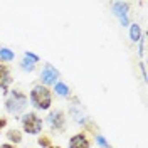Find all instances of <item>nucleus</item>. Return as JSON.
<instances>
[{
	"mask_svg": "<svg viewBox=\"0 0 148 148\" xmlns=\"http://www.w3.org/2000/svg\"><path fill=\"white\" fill-rule=\"evenodd\" d=\"M29 101L30 104L39 111H47L51 106H52V91L47 88V86H42V84H36L30 92H29Z\"/></svg>",
	"mask_w": 148,
	"mask_h": 148,
	"instance_id": "obj_1",
	"label": "nucleus"
},
{
	"mask_svg": "<svg viewBox=\"0 0 148 148\" xmlns=\"http://www.w3.org/2000/svg\"><path fill=\"white\" fill-rule=\"evenodd\" d=\"M27 101H29V98L24 91L12 89V91H9L7 99H5V110L10 114H20L27 108Z\"/></svg>",
	"mask_w": 148,
	"mask_h": 148,
	"instance_id": "obj_2",
	"label": "nucleus"
},
{
	"mask_svg": "<svg viewBox=\"0 0 148 148\" xmlns=\"http://www.w3.org/2000/svg\"><path fill=\"white\" fill-rule=\"evenodd\" d=\"M20 125H22V130L29 133V135H40L42 133V128H44V121L42 118L37 114V113H25L22 118H20Z\"/></svg>",
	"mask_w": 148,
	"mask_h": 148,
	"instance_id": "obj_3",
	"label": "nucleus"
},
{
	"mask_svg": "<svg viewBox=\"0 0 148 148\" xmlns=\"http://www.w3.org/2000/svg\"><path fill=\"white\" fill-rule=\"evenodd\" d=\"M46 120H47V125L51 126L52 131H56V133H64L66 131V123H67V120H66L64 111H61V110L49 111Z\"/></svg>",
	"mask_w": 148,
	"mask_h": 148,
	"instance_id": "obj_4",
	"label": "nucleus"
},
{
	"mask_svg": "<svg viewBox=\"0 0 148 148\" xmlns=\"http://www.w3.org/2000/svg\"><path fill=\"white\" fill-rule=\"evenodd\" d=\"M59 77H61V74L59 71L56 69L52 64H46L44 66V69H42V73H40V84L42 86H54L57 81H59Z\"/></svg>",
	"mask_w": 148,
	"mask_h": 148,
	"instance_id": "obj_5",
	"label": "nucleus"
},
{
	"mask_svg": "<svg viewBox=\"0 0 148 148\" xmlns=\"http://www.w3.org/2000/svg\"><path fill=\"white\" fill-rule=\"evenodd\" d=\"M14 83V77L10 73V67L7 64H0V89L2 94H9V86Z\"/></svg>",
	"mask_w": 148,
	"mask_h": 148,
	"instance_id": "obj_6",
	"label": "nucleus"
},
{
	"mask_svg": "<svg viewBox=\"0 0 148 148\" xmlns=\"http://www.w3.org/2000/svg\"><path fill=\"white\" fill-rule=\"evenodd\" d=\"M128 9H130L128 2H114V3H113V14H114L116 17H120L123 27L128 25Z\"/></svg>",
	"mask_w": 148,
	"mask_h": 148,
	"instance_id": "obj_7",
	"label": "nucleus"
},
{
	"mask_svg": "<svg viewBox=\"0 0 148 148\" xmlns=\"http://www.w3.org/2000/svg\"><path fill=\"white\" fill-rule=\"evenodd\" d=\"M69 148H91V140L86 135V131L73 135L69 138Z\"/></svg>",
	"mask_w": 148,
	"mask_h": 148,
	"instance_id": "obj_8",
	"label": "nucleus"
},
{
	"mask_svg": "<svg viewBox=\"0 0 148 148\" xmlns=\"http://www.w3.org/2000/svg\"><path fill=\"white\" fill-rule=\"evenodd\" d=\"M5 136H7V140H9V143H12V145H18V143H22V131L17 130V128L7 130Z\"/></svg>",
	"mask_w": 148,
	"mask_h": 148,
	"instance_id": "obj_9",
	"label": "nucleus"
},
{
	"mask_svg": "<svg viewBox=\"0 0 148 148\" xmlns=\"http://www.w3.org/2000/svg\"><path fill=\"white\" fill-rule=\"evenodd\" d=\"M15 59V54L14 51H10L9 47H0V64H5V62H10Z\"/></svg>",
	"mask_w": 148,
	"mask_h": 148,
	"instance_id": "obj_10",
	"label": "nucleus"
},
{
	"mask_svg": "<svg viewBox=\"0 0 148 148\" xmlns=\"http://www.w3.org/2000/svg\"><path fill=\"white\" fill-rule=\"evenodd\" d=\"M54 92L57 96H69V88H67V84H64L62 81H57L54 84Z\"/></svg>",
	"mask_w": 148,
	"mask_h": 148,
	"instance_id": "obj_11",
	"label": "nucleus"
},
{
	"mask_svg": "<svg viewBox=\"0 0 148 148\" xmlns=\"http://www.w3.org/2000/svg\"><path fill=\"white\" fill-rule=\"evenodd\" d=\"M130 36H131V40H133V42H140V40H141V29H140L138 24H131Z\"/></svg>",
	"mask_w": 148,
	"mask_h": 148,
	"instance_id": "obj_12",
	"label": "nucleus"
},
{
	"mask_svg": "<svg viewBox=\"0 0 148 148\" xmlns=\"http://www.w3.org/2000/svg\"><path fill=\"white\" fill-rule=\"evenodd\" d=\"M37 145L40 148H49L51 145H52V140H51V136L49 135H39V138H37Z\"/></svg>",
	"mask_w": 148,
	"mask_h": 148,
	"instance_id": "obj_13",
	"label": "nucleus"
},
{
	"mask_svg": "<svg viewBox=\"0 0 148 148\" xmlns=\"http://www.w3.org/2000/svg\"><path fill=\"white\" fill-rule=\"evenodd\" d=\"M20 66H22V69H24V71H29V73H32V71L36 69V62H34V61H30V59H27V57H24V59H22Z\"/></svg>",
	"mask_w": 148,
	"mask_h": 148,
	"instance_id": "obj_14",
	"label": "nucleus"
},
{
	"mask_svg": "<svg viewBox=\"0 0 148 148\" xmlns=\"http://www.w3.org/2000/svg\"><path fill=\"white\" fill-rule=\"evenodd\" d=\"M94 138H96V143H98L101 148H111V145H110V143H108L104 138H103L101 133H96V135H94Z\"/></svg>",
	"mask_w": 148,
	"mask_h": 148,
	"instance_id": "obj_15",
	"label": "nucleus"
},
{
	"mask_svg": "<svg viewBox=\"0 0 148 148\" xmlns=\"http://www.w3.org/2000/svg\"><path fill=\"white\" fill-rule=\"evenodd\" d=\"M25 57H27V59H30V61H34L36 64H37V62H39V61H40V59H39V57H37L36 54H34V52H29V51H27V52H25Z\"/></svg>",
	"mask_w": 148,
	"mask_h": 148,
	"instance_id": "obj_16",
	"label": "nucleus"
},
{
	"mask_svg": "<svg viewBox=\"0 0 148 148\" xmlns=\"http://www.w3.org/2000/svg\"><path fill=\"white\" fill-rule=\"evenodd\" d=\"M7 125H9V120H7L5 116H0V131H2V130L5 128Z\"/></svg>",
	"mask_w": 148,
	"mask_h": 148,
	"instance_id": "obj_17",
	"label": "nucleus"
},
{
	"mask_svg": "<svg viewBox=\"0 0 148 148\" xmlns=\"http://www.w3.org/2000/svg\"><path fill=\"white\" fill-rule=\"evenodd\" d=\"M140 56L145 57V36L141 37V46H140Z\"/></svg>",
	"mask_w": 148,
	"mask_h": 148,
	"instance_id": "obj_18",
	"label": "nucleus"
},
{
	"mask_svg": "<svg viewBox=\"0 0 148 148\" xmlns=\"http://www.w3.org/2000/svg\"><path fill=\"white\" fill-rule=\"evenodd\" d=\"M0 148H17V147H15V145H12V143H9V141H7V143H2V145H0Z\"/></svg>",
	"mask_w": 148,
	"mask_h": 148,
	"instance_id": "obj_19",
	"label": "nucleus"
},
{
	"mask_svg": "<svg viewBox=\"0 0 148 148\" xmlns=\"http://www.w3.org/2000/svg\"><path fill=\"white\" fill-rule=\"evenodd\" d=\"M49 148H62V147H59V145H51Z\"/></svg>",
	"mask_w": 148,
	"mask_h": 148,
	"instance_id": "obj_20",
	"label": "nucleus"
}]
</instances>
